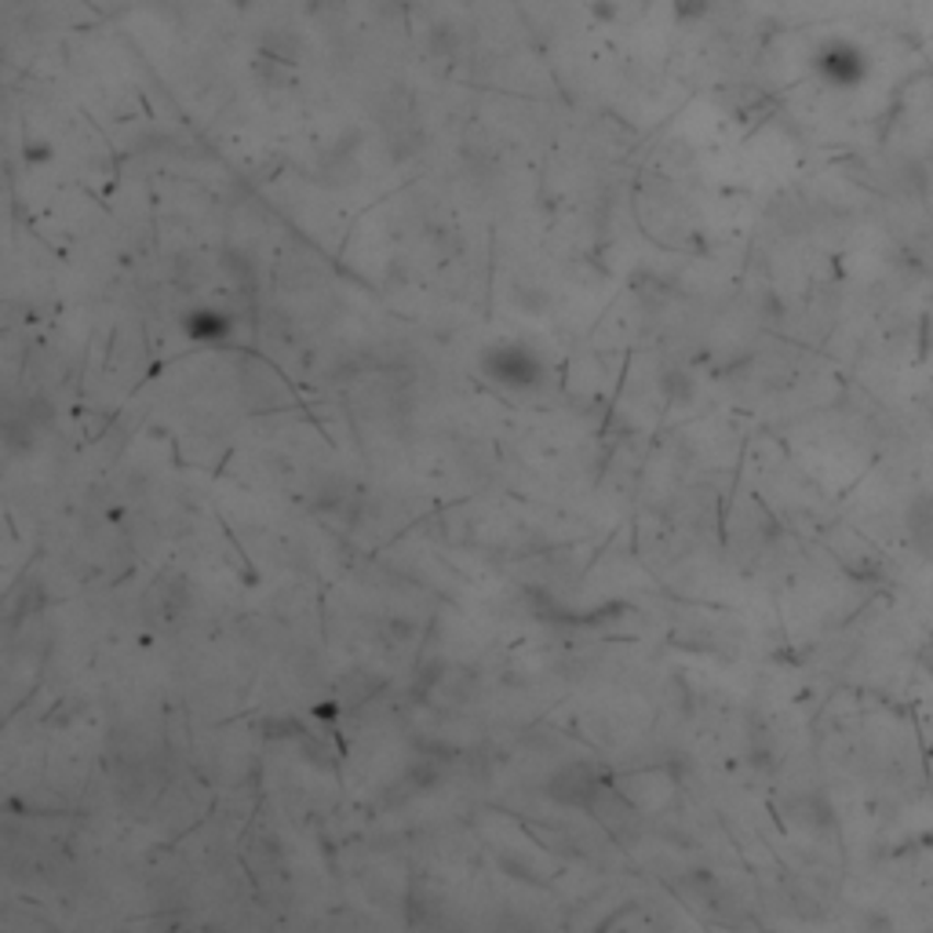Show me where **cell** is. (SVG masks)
Segmentation results:
<instances>
[{
  "label": "cell",
  "instance_id": "cell-1",
  "mask_svg": "<svg viewBox=\"0 0 933 933\" xmlns=\"http://www.w3.org/2000/svg\"><path fill=\"white\" fill-rule=\"evenodd\" d=\"M912 532H915V543H919V548H923L930 559H933V521H930V515L923 510V504H915V510H912Z\"/></svg>",
  "mask_w": 933,
  "mask_h": 933
}]
</instances>
